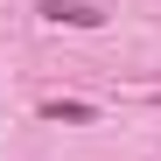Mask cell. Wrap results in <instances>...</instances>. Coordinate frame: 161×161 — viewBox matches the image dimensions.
I'll list each match as a JSON object with an SVG mask.
<instances>
[{"label": "cell", "mask_w": 161, "mask_h": 161, "mask_svg": "<svg viewBox=\"0 0 161 161\" xmlns=\"http://www.w3.org/2000/svg\"><path fill=\"white\" fill-rule=\"evenodd\" d=\"M42 21H56V28H98V7L91 0H42Z\"/></svg>", "instance_id": "cell-1"}, {"label": "cell", "mask_w": 161, "mask_h": 161, "mask_svg": "<svg viewBox=\"0 0 161 161\" xmlns=\"http://www.w3.org/2000/svg\"><path fill=\"white\" fill-rule=\"evenodd\" d=\"M42 119H70V126H84L91 105H77V98H42Z\"/></svg>", "instance_id": "cell-2"}]
</instances>
